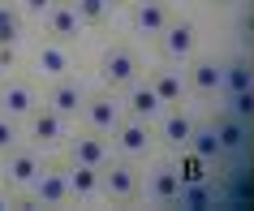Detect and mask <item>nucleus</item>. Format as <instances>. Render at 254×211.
<instances>
[{"label": "nucleus", "instance_id": "f257e3e1", "mask_svg": "<svg viewBox=\"0 0 254 211\" xmlns=\"http://www.w3.org/2000/svg\"><path fill=\"white\" fill-rule=\"evenodd\" d=\"M22 138H26L30 146H39V151H56V146H65V138H69V121L61 117L56 108L39 104L26 121H22Z\"/></svg>", "mask_w": 254, "mask_h": 211}, {"label": "nucleus", "instance_id": "f03ea898", "mask_svg": "<svg viewBox=\"0 0 254 211\" xmlns=\"http://www.w3.org/2000/svg\"><path fill=\"white\" fill-rule=\"evenodd\" d=\"M99 78H104L108 91H129V86L142 78V61H138L134 48L112 43V48H104V56H99Z\"/></svg>", "mask_w": 254, "mask_h": 211}, {"label": "nucleus", "instance_id": "7ed1b4c3", "mask_svg": "<svg viewBox=\"0 0 254 211\" xmlns=\"http://www.w3.org/2000/svg\"><path fill=\"white\" fill-rule=\"evenodd\" d=\"M138 190H142V177H138V168H134L129 155L108 159L104 168H99V194H104L108 203H129V198H138Z\"/></svg>", "mask_w": 254, "mask_h": 211}, {"label": "nucleus", "instance_id": "20e7f679", "mask_svg": "<svg viewBox=\"0 0 254 211\" xmlns=\"http://www.w3.org/2000/svg\"><path fill=\"white\" fill-rule=\"evenodd\" d=\"M43 172V151L39 146H13L9 155H0V185H9V190H30V181Z\"/></svg>", "mask_w": 254, "mask_h": 211}, {"label": "nucleus", "instance_id": "39448f33", "mask_svg": "<svg viewBox=\"0 0 254 211\" xmlns=\"http://www.w3.org/2000/svg\"><path fill=\"white\" fill-rule=\"evenodd\" d=\"M121 121H125V104H121L117 91H91L86 95V108H82V125L95 134H104V138H112V130H117Z\"/></svg>", "mask_w": 254, "mask_h": 211}, {"label": "nucleus", "instance_id": "423d86ee", "mask_svg": "<svg viewBox=\"0 0 254 211\" xmlns=\"http://www.w3.org/2000/svg\"><path fill=\"white\" fill-rule=\"evenodd\" d=\"M30 207H65L73 203L69 198V177H65V164L56 168V164H43V172L30 181Z\"/></svg>", "mask_w": 254, "mask_h": 211}, {"label": "nucleus", "instance_id": "0eeeda50", "mask_svg": "<svg viewBox=\"0 0 254 211\" xmlns=\"http://www.w3.org/2000/svg\"><path fill=\"white\" fill-rule=\"evenodd\" d=\"M151 203H160V207H177V198H181V172H177L173 159H155L147 172V181H142Z\"/></svg>", "mask_w": 254, "mask_h": 211}, {"label": "nucleus", "instance_id": "6e6552de", "mask_svg": "<svg viewBox=\"0 0 254 211\" xmlns=\"http://www.w3.org/2000/svg\"><path fill=\"white\" fill-rule=\"evenodd\" d=\"M186 86L202 99H215L224 91V65L215 56H190V69H186Z\"/></svg>", "mask_w": 254, "mask_h": 211}, {"label": "nucleus", "instance_id": "1a4fd4ad", "mask_svg": "<svg viewBox=\"0 0 254 211\" xmlns=\"http://www.w3.org/2000/svg\"><path fill=\"white\" fill-rule=\"evenodd\" d=\"M39 104H43V99L35 95V86H30L26 78H4V82H0V112H4V117L26 121Z\"/></svg>", "mask_w": 254, "mask_h": 211}, {"label": "nucleus", "instance_id": "9d476101", "mask_svg": "<svg viewBox=\"0 0 254 211\" xmlns=\"http://www.w3.org/2000/svg\"><path fill=\"white\" fill-rule=\"evenodd\" d=\"M121 104H125V117H138V121H147V125H155V121L168 112V104L155 95V86H151V82H142V78H138L129 91L121 95Z\"/></svg>", "mask_w": 254, "mask_h": 211}, {"label": "nucleus", "instance_id": "9b49d317", "mask_svg": "<svg viewBox=\"0 0 254 211\" xmlns=\"http://www.w3.org/2000/svg\"><path fill=\"white\" fill-rule=\"evenodd\" d=\"M160 48H164L168 61H190L194 48H198V26H194L190 17H173V22L160 30Z\"/></svg>", "mask_w": 254, "mask_h": 211}, {"label": "nucleus", "instance_id": "f8f14e48", "mask_svg": "<svg viewBox=\"0 0 254 211\" xmlns=\"http://www.w3.org/2000/svg\"><path fill=\"white\" fill-rule=\"evenodd\" d=\"M86 95H91V91H86L82 82H73V78H56L52 86H48V99H43V104H48V108H56V112H61L65 121H82Z\"/></svg>", "mask_w": 254, "mask_h": 211}, {"label": "nucleus", "instance_id": "ddd939ff", "mask_svg": "<svg viewBox=\"0 0 254 211\" xmlns=\"http://www.w3.org/2000/svg\"><path fill=\"white\" fill-rule=\"evenodd\" d=\"M151 130H155V125H147V121H138V117H125L117 130H112V146H117V155H129V159L147 155L151 142H155Z\"/></svg>", "mask_w": 254, "mask_h": 211}, {"label": "nucleus", "instance_id": "4468645a", "mask_svg": "<svg viewBox=\"0 0 254 211\" xmlns=\"http://www.w3.org/2000/svg\"><path fill=\"white\" fill-rule=\"evenodd\" d=\"M65 151H69V159L95 164V168H104L108 159H112L108 138H104V134H95V130H82V134H73V138H65Z\"/></svg>", "mask_w": 254, "mask_h": 211}, {"label": "nucleus", "instance_id": "2eb2a0df", "mask_svg": "<svg viewBox=\"0 0 254 211\" xmlns=\"http://www.w3.org/2000/svg\"><path fill=\"white\" fill-rule=\"evenodd\" d=\"M82 26H86V22L78 17V9H73L69 0H56L52 9L43 13V30H48V35H52L56 43H69V39H78V35H82Z\"/></svg>", "mask_w": 254, "mask_h": 211}, {"label": "nucleus", "instance_id": "dca6fc26", "mask_svg": "<svg viewBox=\"0 0 254 211\" xmlns=\"http://www.w3.org/2000/svg\"><path fill=\"white\" fill-rule=\"evenodd\" d=\"M194 130H198V121L186 117L181 108H168V112L155 121V138H160V142H168V146H177V151H181V146H190Z\"/></svg>", "mask_w": 254, "mask_h": 211}, {"label": "nucleus", "instance_id": "f3484780", "mask_svg": "<svg viewBox=\"0 0 254 211\" xmlns=\"http://www.w3.org/2000/svg\"><path fill=\"white\" fill-rule=\"evenodd\" d=\"M129 22H134L138 35H160V30L173 22V13H168V4H164V0H134Z\"/></svg>", "mask_w": 254, "mask_h": 211}, {"label": "nucleus", "instance_id": "a211bd4d", "mask_svg": "<svg viewBox=\"0 0 254 211\" xmlns=\"http://www.w3.org/2000/svg\"><path fill=\"white\" fill-rule=\"evenodd\" d=\"M65 177H69V198H73V203L99 198V168H95V164H78V159H69V164H65Z\"/></svg>", "mask_w": 254, "mask_h": 211}, {"label": "nucleus", "instance_id": "6ab92c4d", "mask_svg": "<svg viewBox=\"0 0 254 211\" xmlns=\"http://www.w3.org/2000/svg\"><path fill=\"white\" fill-rule=\"evenodd\" d=\"M35 69H39L43 78H69V69H73V56L65 52V43H56V39H48V43H39V52H35Z\"/></svg>", "mask_w": 254, "mask_h": 211}, {"label": "nucleus", "instance_id": "aec40b11", "mask_svg": "<svg viewBox=\"0 0 254 211\" xmlns=\"http://www.w3.org/2000/svg\"><path fill=\"white\" fill-rule=\"evenodd\" d=\"M147 82L155 86V95L168 108H181V99H186V73H177V69H151Z\"/></svg>", "mask_w": 254, "mask_h": 211}, {"label": "nucleus", "instance_id": "412c9836", "mask_svg": "<svg viewBox=\"0 0 254 211\" xmlns=\"http://www.w3.org/2000/svg\"><path fill=\"white\" fill-rule=\"evenodd\" d=\"M22 30H26L22 4H17V0H0V48H17Z\"/></svg>", "mask_w": 254, "mask_h": 211}, {"label": "nucleus", "instance_id": "4be33fe9", "mask_svg": "<svg viewBox=\"0 0 254 211\" xmlns=\"http://www.w3.org/2000/svg\"><path fill=\"white\" fill-rule=\"evenodd\" d=\"M186 151H198L202 159H215V155H224V146H220V130H215V121L211 125H198L194 130V138H190Z\"/></svg>", "mask_w": 254, "mask_h": 211}, {"label": "nucleus", "instance_id": "5701e85b", "mask_svg": "<svg viewBox=\"0 0 254 211\" xmlns=\"http://www.w3.org/2000/svg\"><path fill=\"white\" fill-rule=\"evenodd\" d=\"M177 172H181V185H194V181H207V159L198 155V151H190L181 164H177Z\"/></svg>", "mask_w": 254, "mask_h": 211}, {"label": "nucleus", "instance_id": "b1692460", "mask_svg": "<svg viewBox=\"0 0 254 211\" xmlns=\"http://www.w3.org/2000/svg\"><path fill=\"white\" fill-rule=\"evenodd\" d=\"M69 4L78 9V17L86 22V26H99V22L108 17V9H112L108 0H69Z\"/></svg>", "mask_w": 254, "mask_h": 211}, {"label": "nucleus", "instance_id": "393cba45", "mask_svg": "<svg viewBox=\"0 0 254 211\" xmlns=\"http://www.w3.org/2000/svg\"><path fill=\"white\" fill-rule=\"evenodd\" d=\"M13 146H22V121L0 112V155H9Z\"/></svg>", "mask_w": 254, "mask_h": 211}, {"label": "nucleus", "instance_id": "a878e982", "mask_svg": "<svg viewBox=\"0 0 254 211\" xmlns=\"http://www.w3.org/2000/svg\"><path fill=\"white\" fill-rule=\"evenodd\" d=\"M181 207H190V211H198V207H207L211 203V190H207V181H194V185H181V198H177Z\"/></svg>", "mask_w": 254, "mask_h": 211}, {"label": "nucleus", "instance_id": "bb28decb", "mask_svg": "<svg viewBox=\"0 0 254 211\" xmlns=\"http://www.w3.org/2000/svg\"><path fill=\"white\" fill-rule=\"evenodd\" d=\"M215 130H220V146H224V151H237L241 146V121L237 117H220Z\"/></svg>", "mask_w": 254, "mask_h": 211}, {"label": "nucleus", "instance_id": "cd10ccee", "mask_svg": "<svg viewBox=\"0 0 254 211\" xmlns=\"http://www.w3.org/2000/svg\"><path fill=\"white\" fill-rule=\"evenodd\" d=\"M17 4H22V13H35V17H43V13H48V9L56 4V0H17Z\"/></svg>", "mask_w": 254, "mask_h": 211}, {"label": "nucleus", "instance_id": "c85d7f7f", "mask_svg": "<svg viewBox=\"0 0 254 211\" xmlns=\"http://www.w3.org/2000/svg\"><path fill=\"white\" fill-rule=\"evenodd\" d=\"M13 207V190H9V185H0V211H9Z\"/></svg>", "mask_w": 254, "mask_h": 211}, {"label": "nucleus", "instance_id": "c756f323", "mask_svg": "<svg viewBox=\"0 0 254 211\" xmlns=\"http://www.w3.org/2000/svg\"><path fill=\"white\" fill-rule=\"evenodd\" d=\"M4 78H9V65H4V61H0V82H4Z\"/></svg>", "mask_w": 254, "mask_h": 211}, {"label": "nucleus", "instance_id": "7c9ffc66", "mask_svg": "<svg viewBox=\"0 0 254 211\" xmlns=\"http://www.w3.org/2000/svg\"><path fill=\"white\" fill-rule=\"evenodd\" d=\"M108 4H121V0H108Z\"/></svg>", "mask_w": 254, "mask_h": 211}, {"label": "nucleus", "instance_id": "2f4dec72", "mask_svg": "<svg viewBox=\"0 0 254 211\" xmlns=\"http://www.w3.org/2000/svg\"><path fill=\"white\" fill-rule=\"evenodd\" d=\"M215 4H228V0H215Z\"/></svg>", "mask_w": 254, "mask_h": 211}]
</instances>
